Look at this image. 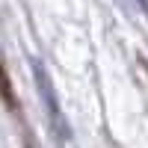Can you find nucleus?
Instances as JSON below:
<instances>
[{"instance_id": "nucleus-1", "label": "nucleus", "mask_w": 148, "mask_h": 148, "mask_svg": "<svg viewBox=\"0 0 148 148\" xmlns=\"http://www.w3.org/2000/svg\"><path fill=\"white\" fill-rule=\"evenodd\" d=\"M0 95H3V101L15 110L18 104H15V98H12V83H9V74H6V68H3V59H0Z\"/></svg>"}]
</instances>
